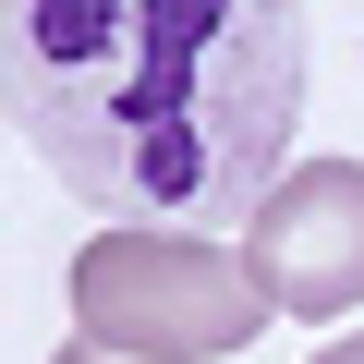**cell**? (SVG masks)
Listing matches in <instances>:
<instances>
[{
  "mask_svg": "<svg viewBox=\"0 0 364 364\" xmlns=\"http://www.w3.org/2000/svg\"><path fill=\"white\" fill-rule=\"evenodd\" d=\"M0 109L109 219H255L304 122V0H0Z\"/></svg>",
  "mask_w": 364,
  "mask_h": 364,
  "instance_id": "cell-1",
  "label": "cell"
},
{
  "mask_svg": "<svg viewBox=\"0 0 364 364\" xmlns=\"http://www.w3.org/2000/svg\"><path fill=\"white\" fill-rule=\"evenodd\" d=\"M267 279L243 243H195L170 219H122L73 255V328L109 352H158V364H219L267 328Z\"/></svg>",
  "mask_w": 364,
  "mask_h": 364,
  "instance_id": "cell-2",
  "label": "cell"
},
{
  "mask_svg": "<svg viewBox=\"0 0 364 364\" xmlns=\"http://www.w3.org/2000/svg\"><path fill=\"white\" fill-rule=\"evenodd\" d=\"M243 255L279 316H352L364 304V158L279 170L267 207L243 219Z\"/></svg>",
  "mask_w": 364,
  "mask_h": 364,
  "instance_id": "cell-3",
  "label": "cell"
},
{
  "mask_svg": "<svg viewBox=\"0 0 364 364\" xmlns=\"http://www.w3.org/2000/svg\"><path fill=\"white\" fill-rule=\"evenodd\" d=\"M49 364H158V352H109V340H73V352H49Z\"/></svg>",
  "mask_w": 364,
  "mask_h": 364,
  "instance_id": "cell-4",
  "label": "cell"
},
{
  "mask_svg": "<svg viewBox=\"0 0 364 364\" xmlns=\"http://www.w3.org/2000/svg\"><path fill=\"white\" fill-rule=\"evenodd\" d=\"M316 364H364V328H352V340H328V352H316Z\"/></svg>",
  "mask_w": 364,
  "mask_h": 364,
  "instance_id": "cell-5",
  "label": "cell"
}]
</instances>
